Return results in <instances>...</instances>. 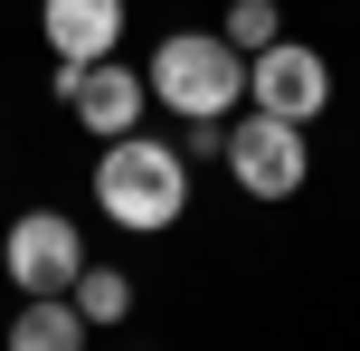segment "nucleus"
Instances as JSON below:
<instances>
[{
    "instance_id": "9b49d317",
    "label": "nucleus",
    "mask_w": 360,
    "mask_h": 351,
    "mask_svg": "<svg viewBox=\"0 0 360 351\" xmlns=\"http://www.w3.org/2000/svg\"><path fill=\"white\" fill-rule=\"evenodd\" d=\"M0 351H10V342H0Z\"/></svg>"
},
{
    "instance_id": "9d476101",
    "label": "nucleus",
    "mask_w": 360,
    "mask_h": 351,
    "mask_svg": "<svg viewBox=\"0 0 360 351\" xmlns=\"http://www.w3.org/2000/svg\"><path fill=\"white\" fill-rule=\"evenodd\" d=\"M275 38H285V10H275V0H228V48H275Z\"/></svg>"
},
{
    "instance_id": "423d86ee",
    "label": "nucleus",
    "mask_w": 360,
    "mask_h": 351,
    "mask_svg": "<svg viewBox=\"0 0 360 351\" xmlns=\"http://www.w3.org/2000/svg\"><path fill=\"white\" fill-rule=\"evenodd\" d=\"M247 105L256 114H285V124H313L332 105V57L304 48V38H275V48L247 57Z\"/></svg>"
},
{
    "instance_id": "f257e3e1",
    "label": "nucleus",
    "mask_w": 360,
    "mask_h": 351,
    "mask_svg": "<svg viewBox=\"0 0 360 351\" xmlns=\"http://www.w3.org/2000/svg\"><path fill=\"white\" fill-rule=\"evenodd\" d=\"M95 209H105L124 238L180 228V209H190V152L152 143V133H114L105 162H95Z\"/></svg>"
},
{
    "instance_id": "39448f33",
    "label": "nucleus",
    "mask_w": 360,
    "mask_h": 351,
    "mask_svg": "<svg viewBox=\"0 0 360 351\" xmlns=\"http://www.w3.org/2000/svg\"><path fill=\"white\" fill-rule=\"evenodd\" d=\"M0 266H10L19 295H67V285L86 276V238H76V219H57V209H19L10 238H0Z\"/></svg>"
},
{
    "instance_id": "6e6552de",
    "label": "nucleus",
    "mask_w": 360,
    "mask_h": 351,
    "mask_svg": "<svg viewBox=\"0 0 360 351\" xmlns=\"http://www.w3.org/2000/svg\"><path fill=\"white\" fill-rule=\"evenodd\" d=\"M86 333H95V323L76 314V295H29V314H19L0 342H10V351H86Z\"/></svg>"
},
{
    "instance_id": "1a4fd4ad",
    "label": "nucleus",
    "mask_w": 360,
    "mask_h": 351,
    "mask_svg": "<svg viewBox=\"0 0 360 351\" xmlns=\"http://www.w3.org/2000/svg\"><path fill=\"white\" fill-rule=\"evenodd\" d=\"M67 295H76V314H86L95 333H114V323L133 314V276H124V266H95V257H86V276H76Z\"/></svg>"
},
{
    "instance_id": "f03ea898",
    "label": "nucleus",
    "mask_w": 360,
    "mask_h": 351,
    "mask_svg": "<svg viewBox=\"0 0 360 351\" xmlns=\"http://www.w3.org/2000/svg\"><path fill=\"white\" fill-rule=\"evenodd\" d=\"M143 76H152V105L180 124H228L247 105V48H228V29H171Z\"/></svg>"
},
{
    "instance_id": "20e7f679",
    "label": "nucleus",
    "mask_w": 360,
    "mask_h": 351,
    "mask_svg": "<svg viewBox=\"0 0 360 351\" xmlns=\"http://www.w3.org/2000/svg\"><path fill=\"white\" fill-rule=\"evenodd\" d=\"M57 105H76V124L95 143H114V133H143L152 76H133L124 57H86V67H57Z\"/></svg>"
},
{
    "instance_id": "7ed1b4c3",
    "label": "nucleus",
    "mask_w": 360,
    "mask_h": 351,
    "mask_svg": "<svg viewBox=\"0 0 360 351\" xmlns=\"http://www.w3.org/2000/svg\"><path fill=\"white\" fill-rule=\"evenodd\" d=\"M218 162H228V181L247 190V200H294V190L313 181V143L285 114H237L228 143H218Z\"/></svg>"
},
{
    "instance_id": "0eeeda50",
    "label": "nucleus",
    "mask_w": 360,
    "mask_h": 351,
    "mask_svg": "<svg viewBox=\"0 0 360 351\" xmlns=\"http://www.w3.org/2000/svg\"><path fill=\"white\" fill-rule=\"evenodd\" d=\"M38 29H48V57H57V67H86V57H114L124 0H38Z\"/></svg>"
}]
</instances>
